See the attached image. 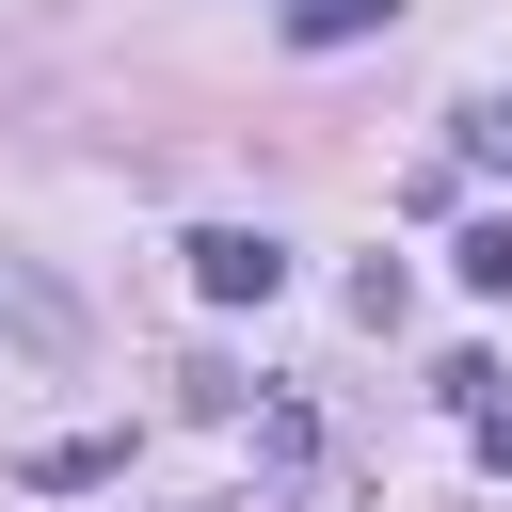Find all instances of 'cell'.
Masks as SVG:
<instances>
[{
    "instance_id": "cell-3",
    "label": "cell",
    "mask_w": 512,
    "mask_h": 512,
    "mask_svg": "<svg viewBox=\"0 0 512 512\" xmlns=\"http://www.w3.org/2000/svg\"><path fill=\"white\" fill-rule=\"evenodd\" d=\"M16 480H32V496H96V480H128V432H64V448H32Z\"/></svg>"
},
{
    "instance_id": "cell-4",
    "label": "cell",
    "mask_w": 512,
    "mask_h": 512,
    "mask_svg": "<svg viewBox=\"0 0 512 512\" xmlns=\"http://www.w3.org/2000/svg\"><path fill=\"white\" fill-rule=\"evenodd\" d=\"M400 0H288V48H368Z\"/></svg>"
},
{
    "instance_id": "cell-5",
    "label": "cell",
    "mask_w": 512,
    "mask_h": 512,
    "mask_svg": "<svg viewBox=\"0 0 512 512\" xmlns=\"http://www.w3.org/2000/svg\"><path fill=\"white\" fill-rule=\"evenodd\" d=\"M448 272H464L480 304H512V224H464V256H448Z\"/></svg>"
},
{
    "instance_id": "cell-1",
    "label": "cell",
    "mask_w": 512,
    "mask_h": 512,
    "mask_svg": "<svg viewBox=\"0 0 512 512\" xmlns=\"http://www.w3.org/2000/svg\"><path fill=\"white\" fill-rule=\"evenodd\" d=\"M192 288H208V304H272V288H288V240H272V224H208V240H192Z\"/></svg>"
},
{
    "instance_id": "cell-6",
    "label": "cell",
    "mask_w": 512,
    "mask_h": 512,
    "mask_svg": "<svg viewBox=\"0 0 512 512\" xmlns=\"http://www.w3.org/2000/svg\"><path fill=\"white\" fill-rule=\"evenodd\" d=\"M464 432H480V464H496V480H512V400H480V416H464Z\"/></svg>"
},
{
    "instance_id": "cell-2",
    "label": "cell",
    "mask_w": 512,
    "mask_h": 512,
    "mask_svg": "<svg viewBox=\"0 0 512 512\" xmlns=\"http://www.w3.org/2000/svg\"><path fill=\"white\" fill-rule=\"evenodd\" d=\"M0 320H16V336H32V352H48V368H64V352H80V304H64V288H48V272H16V256H0Z\"/></svg>"
}]
</instances>
